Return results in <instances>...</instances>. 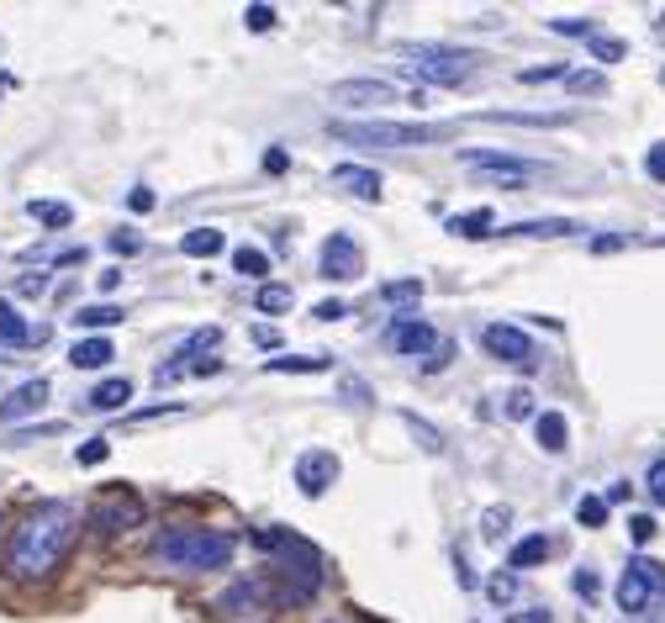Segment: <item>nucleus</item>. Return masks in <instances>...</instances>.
<instances>
[{"label": "nucleus", "instance_id": "obj_27", "mask_svg": "<svg viewBox=\"0 0 665 623\" xmlns=\"http://www.w3.org/2000/svg\"><path fill=\"white\" fill-rule=\"evenodd\" d=\"M545 561H549V539L545 534L517 539L513 555H508V565H513V570H534V565H545Z\"/></svg>", "mask_w": 665, "mask_h": 623}, {"label": "nucleus", "instance_id": "obj_41", "mask_svg": "<svg viewBox=\"0 0 665 623\" xmlns=\"http://www.w3.org/2000/svg\"><path fill=\"white\" fill-rule=\"evenodd\" d=\"M565 74H571L565 64H545V69H523L517 80H523V85H545V80H565Z\"/></svg>", "mask_w": 665, "mask_h": 623}, {"label": "nucleus", "instance_id": "obj_51", "mask_svg": "<svg viewBox=\"0 0 665 623\" xmlns=\"http://www.w3.org/2000/svg\"><path fill=\"white\" fill-rule=\"evenodd\" d=\"M343 312H349V307H343V301H323V307H317V318H323V323H338V318H343Z\"/></svg>", "mask_w": 665, "mask_h": 623}, {"label": "nucleus", "instance_id": "obj_38", "mask_svg": "<svg viewBox=\"0 0 665 623\" xmlns=\"http://www.w3.org/2000/svg\"><path fill=\"white\" fill-rule=\"evenodd\" d=\"M508 523H513V512H508V507H486L481 534H486V539H502V534H508Z\"/></svg>", "mask_w": 665, "mask_h": 623}, {"label": "nucleus", "instance_id": "obj_42", "mask_svg": "<svg viewBox=\"0 0 665 623\" xmlns=\"http://www.w3.org/2000/svg\"><path fill=\"white\" fill-rule=\"evenodd\" d=\"M486 597H491V602H513V597H517V576H491V581H486Z\"/></svg>", "mask_w": 665, "mask_h": 623}, {"label": "nucleus", "instance_id": "obj_28", "mask_svg": "<svg viewBox=\"0 0 665 623\" xmlns=\"http://www.w3.org/2000/svg\"><path fill=\"white\" fill-rule=\"evenodd\" d=\"M69 323L85 327V333H101V327H117L121 323V307H106V301H101V307H80Z\"/></svg>", "mask_w": 665, "mask_h": 623}, {"label": "nucleus", "instance_id": "obj_26", "mask_svg": "<svg viewBox=\"0 0 665 623\" xmlns=\"http://www.w3.org/2000/svg\"><path fill=\"white\" fill-rule=\"evenodd\" d=\"M265 370H270V376H323L328 359L323 355H285V359H265Z\"/></svg>", "mask_w": 665, "mask_h": 623}, {"label": "nucleus", "instance_id": "obj_2", "mask_svg": "<svg viewBox=\"0 0 665 623\" xmlns=\"http://www.w3.org/2000/svg\"><path fill=\"white\" fill-rule=\"evenodd\" d=\"M254 544L275 555L280 602H306V597L323 587V555H317L302 534H285V529H259V534H254Z\"/></svg>", "mask_w": 665, "mask_h": 623}, {"label": "nucleus", "instance_id": "obj_36", "mask_svg": "<svg viewBox=\"0 0 665 623\" xmlns=\"http://www.w3.org/2000/svg\"><path fill=\"white\" fill-rule=\"evenodd\" d=\"M502 402H508V407H502V413L513 417V423H523V417H534V391H528V387L508 391V396H502Z\"/></svg>", "mask_w": 665, "mask_h": 623}, {"label": "nucleus", "instance_id": "obj_32", "mask_svg": "<svg viewBox=\"0 0 665 623\" xmlns=\"http://www.w3.org/2000/svg\"><path fill=\"white\" fill-rule=\"evenodd\" d=\"M27 211L43 222V228H69V222H74V211L63 207V201H32Z\"/></svg>", "mask_w": 665, "mask_h": 623}, {"label": "nucleus", "instance_id": "obj_1", "mask_svg": "<svg viewBox=\"0 0 665 623\" xmlns=\"http://www.w3.org/2000/svg\"><path fill=\"white\" fill-rule=\"evenodd\" d=\"M80 539V512L69 503H37L11 529V544H5V576L11 581H48L63 565V555L74 550Z\"/></svg>", "mask_w": 665, "mask_h": 623}, {"label": "nucleus", "instance_id": "obj_8", "mask_svg": "<svg viewBox=\"0 0 665 623\" xmlns=\"http://www.w3.org/2000/svg\"><path fill=\"white\" fill-rule=\"evenodd\" d=\"M217 338H222L217 327L190 333L180 349H175V355L153 370V381H159V387H170V381H180V376H217V370H222V359H196V355H207V349H217Z\"/></svg>", "mask_w": 665, "mask_h": 623}, {"label": "nucleus", "instance_id": "obj_23", "mask_svg": "<svg viewBox=\"0 0 665 623\" xmlns=\"http://www.w3.org/2000/svg\"><path fill=\"white\" fill-rule=\"evenodd\" d=\"M491 228H497V217H491V207H476V211H459V217H450V233L454 238H491Z\"/></svg>", "mask_w": 665, "mask_h": 623}, {"label": "nucleus", "instance_id": "obj_29", "mask_svg": "<svg viewBox=\"0 0 665 623\" xmlns=\"http://www.w3.org/2000/svg\"><path fill=\"white\" fill-rule=\"evenodd\" d=\"M233 269H238V275H248V280H265V275H270V254L243 243V249H233Z\"/></svg>", "mask_w": 665, "mask_h": 623}, {"label": "nucleus", "instance_id": "obj_44", "mask_svg": "<svg viewBox=\"0 0 665 623\" xmlns=\"http://www.w3.org/2000/svg\"><path fill=\"white\" fill-rule=\"evenodd\" d=\"M644 486H650V497L665 507V454H661V460H650V475H644Z\"/></svg>", "mask_w": 665, "mask_h": 623}, {"label": "nucleus", "instance_id": "obj_12", "mask_svg": "<svg viewBox=\"0 0 665 623\" xmlns=\"http://www.w3.org/2000/svg\"><path fill=\"white\" fill-rule=\"evenodd\" d=\"M396 85L392 80H343L332 85V106H360V112H375V106H392Z\"/></svg>", "mask_w": 665, "mask_h": 623}, {"label": "nucleus", "instance_id": "obj_9", "mask_svg": "<svg viewBox=\"0 0 665 623\" xmlns=\"http://www.w3.org/2000/svg\"><path fill=\"white\" fill-rule=\"evenodd\" d=\"M481 344H486V355H497L502 365H513V370H539V365H545V359H539V344L513 323H491L481 333Z\"/></svg>", "mask_w": 665, "mask_h": 623}, {"label": "nucleus", "instance_id": "obj_21", "mask_svg": "<svg viewBox=\"0 0 665 623\" xmlns=\"http://www.w3.org/2000/svg\"><path fill=\"white\" fill-rule=\"evenodd\" d=\"M534 434H539V449L545 454H565V445H571V428H565L560 413H539L534 417Z\"/></svg>", "mask_w": 665, "mask_h": 623}, {"label": "nucleus", "instance_id": "obj_18", "mask_svg": "<svg viewBox=\"0 0 665 623\" xmlns=\"http://www.w3.org/2000/svg\"><path fill=\"white\" fill-rule=\"evenodd\" d=\"M127 402H132V381H127V376H112V381H101V387L85 396L91 413H121Z\"/></svg>", "mask_w": 665, "mask_h": 623}, {"label": "nucleus", "instance_id": "obj_31", "mask_svg": "<svg viewBox=\"0 0 665 623\" xmlns=\"http://www.w3.org/2000/svg\"><path fill=\"white\" fill-rule=\"evenodd\" d=\"M254 307H259L265 318H275V312H291V286H259Z\"/></svg>", "mask_w": 665, "mask_h": 623}, {"label": "nucleus", "instance_id": "obj_53", "mask_svg": "<svg viewBox=\"0 0 665 623\" xmlns=\"http://www.w3.org/2000/svg\"><path fill=\"white\" fill-rule=\"evenodd\" d=\"M265 170H270V175H285V153L270 149V153H265Z\"/></svg>", "mask_w": 665, "mask_h": 623}, {"label": "nucleus", "instance_id": "obj_25", "mask_svg": "<svg viewBox=\"0 0 665 623\" xmlns=\"http://www.w3.org/2000/svg\"><path fill=\"white\" fill-rule=\"evenodd\" d=\"M508 238H565V233H581L571 217H545V222H513V228H502Z\"/></svg>", "mask_w": 665, "mask_h": 623}, {"label": "nucleus", "instance_id": "obj_43", "mask_svg": "<svg viewBox=\"0 0 665 623\" xmlns=\"http://www.w3.org/2000/svg\"><path fill=\"white\" fill-rule=\"evenodd\" d=\"M243 22H248V32H270L275 27V5H248Z\"/></svg>", "mask_w": 665, "mask_h": 623}, {"label": "nucleus", "instance_id": "obj_49", "mask_svg": "<svg viewBox=\"0 0 665 623\" xmlns=\"http://www.w3.org/2000/svg\"><path fill=\"white\" fill-rule=\"evenodd\" d=\"M106 243H112V254H138V249H143V243H138L132 233H112Z\"/></svg>", "mask_w": 665, "mask_h": 623}, {"label": "nucleus", "instance_id": "obj_48", "mask_svg": "<svg viewBox=\"0 0 665 623\" xmlns=\"http://www.w3.org/2000/svg\"><path fill=\"white\" fill-rule=\"evenodd\" d=\"M16 291H22V297H43V291H48V275H22Z\"/></svg>", "mask_w": 665, "mask_h": 623}, {"label": "nucleus", "instance_id": "obj_34", "mask_svg": "<svg viewBox=\"0 0 665 623\" xmlns=\"http://www.w3.org/2000/svg\"><path fill=\"white\" fill-rule=\"evenodd\" d=\"M549 32H560V37H586V43H592V37H597V22H592V16H555Z\"/></svg>", "mask_w": 665, "mask_h": 623}, {"label": "nucleus", "instance_id": "obj_5", "mask_svg": "<svg viewBox=\"0 0 665 623\" xmlns=\"http://www.w3.org/2000/svg\"><path fill=\"white\" fill-rule=\"evenodd\" d=\"M332 132L343 143H370V149H423V143H444L450 127H428V122H332Z\"/></svg>", "mask_w": 665, "mask_h": 623}, {"label": "nucleus", "instance_id": "obj_6", "mask_svg": "<svg viewBox=\"0 0 665 623\" xmlns=\"http://www.w3.org/2000/svg\"><path fill=\"white\" fill-rule=\"evenodd\" d=\"M143 497L132 492V486H106L101 497L91 503V529L101 539H117V534H132V529H143Z\"/></svg>", "mask_w": 665, "mask_h": 623}, {"label": "nucleus", "instance_id": "obj_40", "mask_svg": "<svg viewBox=\"0 0 665 623\" xmlns=\"http://www.w3.org/2000/svg\"><path fill=\"white\" fill-rule=\"evenodd\" d=\"M592 54H597V59H603V64H618V59H623V54H629V48H623L618 37H603V32H597V37H592Z\"/></svg>", "mask_w": 665, "mask_h": 623}, {"label": "nucleus", "instance_id": "obj_47", "mask_svg": "<svg viewBox=\"0 0 665 623\" xmlns=\"http://www.w3.org/2000/svg\"><path fill=\"white\" fill-rule=\"evenodd\" d=\"M644 175L661 180V185H665V143H655V149L644 153Z\"/></svg>", "mask_w": 665, "mask_h": 623}, {"label": "nucleus", "instance_id": "obj_24", "mask_svg": "<svg viewBox=\"0 0 665 623\" xmlns=\"http://www.w3.org/2000/svg\"><path fill=\"white\" fill-rule=\"evenodd\" d=\"M481 122H513V127H565L571 112H481Z\"/></svg>", "mask_w": 665, "mask_h": 623}, {"label": "nucleus", "instance_id": "obj_55", "mask_svg": "<svg viewBox=\"0 0 665 623\" xmlns=\"http://www.w3.org/2000/svg\"><path fill=\"white\" fill-rule=\"evenodd\" d=\"M254 344H265V349H275V344H280V333H275V327H254Z\"/></svg>", "mask_w": 665, "mask_h": 623}, {"label": "nucleus", "instance_id": "obj_52", "mask_svg": "<svg viewBox=\"0 0 665 623\" xmlns=\"http://www.w3.org/2000/svg\"><path fill=\"white\" fill-rule=\"evenodd\" d=\"M508 623H555V619H549L545 608H528V613H513Z\"/></svg>", "mask_w": 665, "mask_h": 623}, {"label": "nucleus", "instance_id": "obj_11", "mask_svg": "<svg viewBox=\"0 0 665 623\" xmlns=\"http://www.w3.org/2000/svg\"><path fill=\"white\" fill-rule=\"evenodd\" d=\"M332 481H338V454L332 449H306V454H296V486H302V497H323Z\"/></svg>", "mask_w": 665, "mask_h": 623}, {"label": "nucleus", "instance_id": "obj_7", "mask_svg": "<svg viewBox=\"0 0 665 623\" xmlns=\"http://www.w3.org/2000/svg\"><path fill=\"white\" fill-rule=\"evenodd\" d=\"M665 597V565L650 561V555H634V561L623 565V576H618V608L639 619V613H650V602H661Z\"/></svg>", "mask_w": 665, "mask_h": 623}, {"label": "nucleus", "instance_id": "obj_19", "mask_svg": "<svg viewBox=\"0 0 665 623\" xmlns=\"http://www.w3.org/2000/svg\"><path fill=\"white\" fill-rule=\"evenodd\" d=\"M0 344H5V349H22V344H43V327L32 333V327L22 323V312H16L11 301H0Z\"/></svg>", "mask_w": 665, "mask_h": 623}, {"label": "nucleus", "instance_id": "obj_15", "mask_svg": "<svg viewBox=\"0 0 665 623\" xmlns=\"http://www.w3.org/2000/svg\"><path fill=\"white\" fill-rule=\"evenodd\" d=\"M392 344L401 349V355L433 359V355H439V344H444V338H439V333H433L428 323H418V318H401V323L392 327Z\"/></svg>", "mask_w": 665, "mask_h": 623}, {"label": "nucleus", "instance_id": "obj_16", "mask_svg": "<svg viewBox=\"0 0 665 623\" xmlns=\"http://www.w3.org/2000/svg\"><path fill=\"white\" fill-rule=\"evenodd\" d=\"M43 402H48V381H22V387L0 402V423H22V417L43 413Z\"/></svg>", "mask_w": 665, "mask_h": 623}, {"label": "nucleus", "instance_id": "obj_33", "mask_svg": "<svg viewBox=\"0 0 665 623\" xmlns=\"http://www.w3.org/2000/svg\"><path fill=\"white\" fill-rule=\"evenodd\" d=\"M565 85H571L575 95H603L607 80H603V69H571V74H565Z\"/></svg>", "mask_w": 665, "mask_h": 623}, {"label": "nucleus", "instance_id": "obj_37", "mask_svg": "<svg viewBox=\"0 0 665 623\" xmlns=\"http://www.w3.org/2000/svg\"><path fill=\"white\" fill-rule=\"evenodd\" d=\"M106 454H112V439H85V445L74 449L80 465H106Z\"/></svg>", "mask_w": 665, "mask_h": 623}, {"label": "nucleus", "instance_id": "obj_10", "mask_svg": "<svg viewBox=\"0 0 665 623\" xmlns=\"http://www.w3.org/2000/svg\"><path fill=\"white\" fill-rule=\"evenodd\" d=\"M459 164H470V170H481V175H502V180L545 175L539 159H517V153H502V149H459Z\"/></svg>", "mask_w": 665, "mask_h": 623}, {"label": "nucleus", "instance_id": "obj_50", "mask_svg": "<svg viewBox=\"0 0 665 623\" xmlns=\"http://www.w3.org/2000/svg\"><path fill=\"white\" fill-rule=\"evenodd\" d=\"M127 207H132V211H153V191H149V185H138V191L127 196Z\"/></svg>", "mask_w": 665, "mask_h": 623}, {"label": "nucleus", "instance_id": "obj_17", "mask_svg": "<svg viewBox=\"0 0 665 623\" xmlns=\"http://www.w3.org/2000/svg\"><path fill=\"white\" fill-rule=\"evenodd\" d=\"M328 180L338 185V191L360 196V201H381V175H375V170H364V164H332Z\"/></svg>", "mask_w": 665, "mask_h": 623}, {"label": "nucleus", "instance_id": "obj_54", "mask_svg": "<svg viewBox=\"0 0 665 623\" xmlns=\"http://www.w3.org/2000/svg\"><path fill=\"white\" fill-rule=\"evenodd\" d=\"M454 576H459V587H476V570H470V565H465V555H459V561H454Z\"/></svg>", "mask_w": 665, "mask_h": 623}, {"label": "nucleus", "instance_id": "obj_4", "mask_svg": "<svg viewBox=\"0 0 665 623\" xmlns=\"http://www.w3.org/2000/svg\"><path fill=\"white\" fill-rule=\"evenodd\" d=\"M401 59H412L407 69L428 80V85H465V80H476V69H481V54H470V48H454V43H401Z\"/></svg>", "mask_w": 665, "mask_h": 623}, {"label": "nucleus", "instance_id": "obj_56", "mask_svg": "<svg viewBox=\"0 0 665 623\" xmlns=\"http://www.w3.org/2000/svg\"><path fill=\"white\" fill-rule=\"evenodd\" d=\"M5 85H11V80H5V74H0V95H5Z\"/></svg>", "mask_w": 665, "mask_h": 623}, {"label": "nucleus", "instance_id": "obj_22", "mask_svg": "<svg viewBox=\"0 0 665 623\" xmlns=\"http://www.w3.org/2000/svg\"><path fill=\"white\" fill-rule=\"evenodd\" d=\"M222 249H228V238L217 233V228H190L180 238V254H190V259H217Z\"/></svg>", "mask_w": 665, "mask_h": 623}, {"label": "nucleus", "instance_id": "obj_14", "mask_svg": "<svg viewBox=\"0 0 665 623\" xmlns=\"http://www.w3.org/2000/svg\"><path fill=\"white\" fill-rule=\"evenodd\" d=\"M270 602V581L265 576H248V581H233L228 592L217 597V613L222 619H238V613H254V608H265Z\"/></svg>", "mask_w": 665, "mask_h": 623}, {"label": "nucleus", "instance_id": "obj_57", "mask_svg": "<svg viewBox=\"0 0 665 623\" xmlns=\"http://www.w3.org/2000/svg\"><path fill=\"white\" fill-rule=\"evenodd\" d=\"M328 623H332V619H328Z\"/></svg>", "mask_w": 665, "mask_h": 623}, {"label": "nucleus", "instance_id": "obj_35", "mask_svg": "<svg viewBox=\"0 0 665 623\" xmlns=\"http://www.w3.org/2000/svg\"><path fill=\"white\" fill-rule=\"evenodd\" d=\"M575 523H581V529H603V523H607V503H603V497H581V503H575Z\"/></svg>", "mask_w": 665, "mask_h": 623}, {"label": "nucleus", "instance_id": "obj_30", "mask_svg": "<svg viewBox=\"0 0 665 623\" xmlns=\"http://www.w3.org/2000/svg\"><path fill=\"white\" fill-rule=\"evenodd\" d=\"M381 301L386 307H412V301H423V280H386L381 286Z\"/></svg>", "mask_w": 665, "mask_h": 623}, {"label": "nucleus", "instance_id": "obj_39", "mask_svg": "<svg viewBox=\"0 0 665 623\" xmlns=\"http://www.w3.org/2000/svg\"><path fill=\"white\" fill-rule=\"evenodd\" d=\"M401 423H407V428H412V434L423 439V449H428V454H439V449H444V439H439V434H433V428H428V423H423V417H418V413H407V417H401Z\"/></svg>", "mask_w": 665, "mask_h": 623}, {"label": "nucleus", "instance_id": "obj_45", "mask_svg": "<svg viewBox=\"0 0 665 623\" xmlns=\"http://www.w3.org/2000/svg\"><path fill=\"white\" fill-rule=\"evenodd\" d=\"M629 534H634V544H650L661 529H655V518H650V512H634V518H629Z\"/></svg>", "mask_w": 665, "mask_h": 623}, {"label": "nucleus", "instance_id": "obj_13", "mask_svg": "<svg viewBox=\"0 0 665 623\" xmlns=\"http://www.w3.org/2000/svg\"><path fill=\"white\" fill-rule=\"evenodd\" d=\"M360 269H364V254L349 233H332L323 243V275L328 280H360Z\"/></svg>", "mask_w": 665, "mask_h": 623}, {"label": "nucleus", "instance_id": "obj_20", "mask_svg": "<svg viewBox=\"0 0 665 623\" xmlns=\"http://www.w3.org/2000/svg\"><path fill=\"white\" fill-rule=\"evenodd\" d=\"M112 359H117L112 338H80V344L69 349V365H74V370H106Z\"/></svg>", "mask_w": 665, "mask_h": 623}, {"label": "nucleus", "instance_id": "obj_46", "mask_svg": "<svg viewBox=\"0 0 665 623\" xmlns=\"http://www.w3.org/2000/svg\"><path fill=\"white\" fill-rule=\"evenodd\" d=\"M571 587H575V597H586V602H592V597L603 592V581H597V570H575V576H571Z\"/></svg>", "mask_w": 665, "mask_h": 623}, {"label": "nucleus", "instance_id": "obj_3", "mask_svg": "<svg viewBox=\"0 0 665 623\" xmlns=\"http://www.w3.org/2000/svg\"><path fill=\"white\" fill-rule=\"evenodd\" d=\"M238 539L222 534V529H164L153 539V561L170 565V570H222L233 561Z\"/></svg>", "mask_w": 665, "mask_h": 623}]
</instances>
